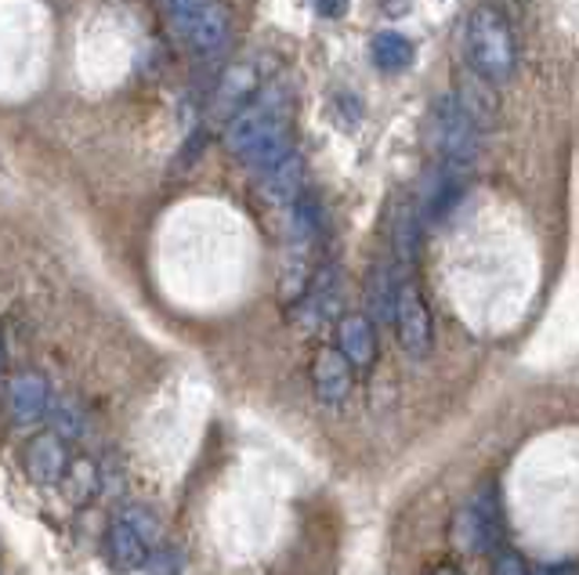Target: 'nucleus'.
Instances as JSON below:
<instances>
[{"label": "nucleus", "mask_w": 579, "mask_h": 575, "mask_svg": "<svg viewBox=\"0 0 579 575\" xmlns=\"http://www.w3.org/2000/svg\"><path fill=\"white\" fill-rule=\"evenodd\" d=\"M464 55L467 65L489 84H504L515 76L518 47L515 33H510L507 19L496 8H475V15L467 19L464 30Z\"/></svg>", "instance_id": "1"}, {"label": "nucleus", "mask_w": 579, "mask_h": 575, "mask_svg": "<svg viewBox=\"0 0 579 575\" xmlns=\"http://www.w3.org/2000/svg\"><path fill=\"white\" fill-rule=\"evenodd\" d=\"M478 124L460 109V102L450 98H439L434 109L428 116V141L431 149L439 152V160L453 171H464V167L475 163L478 156Z\"/></svg>", "instance_id": "2"}, {"label": "nucleus", "mask_w": 579, "mask_h": 575, "mask_svg": "<svg viewBox=\"0 0 579 575\" xmlns=\"http://www.w3.org/2000/svg\"><path fill=\"white\" fill-rule=\"evenodd\" d=\"M453 540L464 554H493L504 546V500H499L496 481H485L471 503L453 521Z\"/></svg>", "instance_id": "3"}, {"label": "nucleus", "mask_w": 579, "mask_h": 575, "mask_svg": "<svg viewBox=\"0 0 579 575\" xmlns=\"http://www.w3.org/2000/svg\"><path fill=\"white\" fill-rule=\"evenodd\" d=\"M280 130H290V120H286V113L275 106V102H250L246 109H240L225 124V135H221V141H225V149L232 156L246 160V156L254 152L261 141H269L272 135H280Z\"/></svg>", "instance_id": "4"}, {"label": "nucleus", "mask_w": 579, "mask_h": 575, "mask_svg": "<svg viewBox=\"0 0 579 575\" xmlns=\"http://www.w3.org/2000/svg\"><path fill=\"white\" fill-rule=\"evenodd\" d=\"M394 326H399V344L406 348V355L424 359L434 344V326L424 294L417 290L413 279H402L399 300H394Z\"/></svg>", "instance_id": "5"}, {"label": "nucleus", "mask_w": 579, "mask_h": 575, "mask_svg": "<svg viewBox=\"0 0 579 575\" xmlns=\"http://www.w3.org/2000/svg\"><path fill=\"white\" fill-rule=\"evenodd\" d=\"M175 30L186 36V41L196 47V51H203V55H210V51H221L229 44V30H232V22H229V11L225 4H218V0H203L200 8H192L189 15H181L175 22Z\"/></svg>", "instance_id": "6"}, {"label": "nucleus", "mask_w": 579, "mask_h": 575, "mask_svg": "<svg viewBox=\"0 0 579 575\" xmlns=\"http://www.w3.org/2000/svg\"><path fill=\"white\" fill-rule=\"evenodd\" d=\"M70 449H65V438L55 430H44V435H33L22 449V467L30 481L36 486H59L65 467H70Z\"/></svg>", "instance_id": "7"}, {"label": "nucleus", "mask_w": 579, "mask_h": 575, "mask_svg": "<svg viewBox=\"0 0 579 575\" xmlns=\"http://www.w3.org/2000/svg\"><path fill=\"white\" fill-rule=\"evenodd\" d=\"M51 409V384L44 373L22 370L8 381V413L15 424H36Z\"/></svg>", "instance_id": "8"}, {"label": "nucleus", "mask_w": 579, "mask_h": 575, "mask_svg": "<svg viewBox=\"0 0 579 575\" xmlns=\"http://www.w3.org/2000/svg\"><path fill=\"white\" fill-rule=\"evenodd\" d=\"M351 384H355V365L345 359L340 348H323L319 355L312 362V387H315V398L323 405H340L351 395Z\"/></svg>", "instance_id": "9"}, {"label": "nucleus", "mask_w": 579, "mask_h": 575, "mask_svg": "<svg viewBox=\"0 0 579 575\" xmlns=\"http://www.w3.org/2000/svg\"><path fill=\"white\" fill-rule=\"evenodd\" d=\"M337 348L355 370H370L377 359V322L362 311H348L337 322Z\"/></svg>", "instance_id": "10"}, {"label": "nucleus", "mask_w": 579, "mask_h": 575, "mask_svg": "<svg viewBox=\"0 0 579 575\" xmlns=\"http://www.w3.org/2000/svg\"><path fill=\"white\" fill-rule=\"evenodd\" d=\"M257 95V70L250 62H235L225 70V76L218 81V90H214V113L218 116H232L246 109L250 102Z\"/></svg>", "instance_id": "11"}, {"label": "nucleus", "mask_w": 579, "mask_h": 575, "mask_svg": "<svg viewBox=\"0 0 579 575\" xmlns=\"http://www.w3.org/2000/svg\"><path fill=\"white\" fill-rule=\"evenodd\" d=\"M102 551L116 572H138L145 565V554H149V543H145L124 518H113L109 529H105Z\"/></svg>", "instance_id": "12"}, {"label": "nucleus", "mask_w": 579, "mask_h": 575, "mask_svg": "<svg viewBox=\"0 0 579 575\" xmlns=\"http://www.w3.org/2000/svg\"><path fill=\"white\" fill-rule=\"evenodd\" d=\"M269 200L275 203H294L301 192H305V160L297 152L283 156L280 163H272L265 171V181H261Z\"/></svg>", "instance_id": "13"}, {"label": "nucleus", "mask_w": 579, "mask_h": 575, "mask_svg": "<svg viewBox=\"0 0 579 575\" xmlns=\"http://www.w3.org/2000/svg\"><path fill=\"white\" fill-rule=\"evenodd\" d=\"M59 489L73 507L95 503V496L102 492V467L95 460H87V456H76V460H70V467H65Z\"/></svg>", "instance_id": "14"}, {"label": "nucleus", "mask_w": 579, "mask_h": 575, "mask_svg": "<svg viewBox=\"0 0 579 575\" xmlns=\"http://www.w3.org/2000/svg\"><path fill=\"white\" fill-rule=\"evenodd\" d=\"M453 98L460 102V109H464V113L471 116V120L478 124V130L489 127V124L496 120V95H493V84L485 81V76H478L475 70L464 73V81H460V87H456Z\"/></svg>", "instance_id": "15"}, {"label": "nucleus", "mask_w": 579, "mask_h": 575, "mask_svg": "<svg viewBox=\"0 0 579 575\" xmlns=\"http://www.w3.org/2000/svg\"><path fill=\"white\" fill-rule=\"evenodd\" d=\"M399 286H402V279H394V265L380 260V265L373 268V276H370V290H366V297H370V319L373 322H394Z\"/></svg>", "instance_id": "16"}, {"label": "nucleus", "mask_w": 579, "mask_h": 575, "mask_svg": "<svg viewBox=\"0 0 579 575\" xmlns=\"http://www.w3.org/2000/svg\"><path fill=\"white\" fill-rule=\"evenodd\" d=\"M370 58L380 73H402V70H410L413 65V44H410V36H402V33H394V30H385V33H377L373 36V44H370Z\"/></svg>", "instance_id": "17"}, {"label": "nucleus", "mask_w": 579, "mask_h": 575, "mask_svg": "<svg viewBox=\"0 0 579 575\" xmlns=\"http://www.w3.org/2000/svg\"><path fill=\"white\" fill-rule=\"evenodd\" d=\"M391 246H394V260H399L402 268H410L417 257V246H420V221L413 214V206H399V211H394Z\"/></svg>", "instance_id": "18"}, {"label": "nucleus", "mask_w": 579, "mask_h": 575, "mask_svg": "<svg viewBox=\"0 0 579 575\" xmlns=\"http://www.w3.org/2000/svg\"><path fill=\"white\" fill-rule=\"evenodd\" d=\"M51 416V424H55V435H62L65 441H73V438H81L84 435V413H81V405H73V402H59V405H51L48 409Z\"/></svg>", "instance_id": "19"}, {"label": "nucleus", "mask_w": 579, "mask_h": 575, "mask_svg": "<svg viewBox=\"0 0 579 575\" xmlns=\"http://www.w3.org/2000/svg\"><path fill=\"white\" fill-rule=\"evenodd\" d=\"M120 518L127 521V525L130 529H135L138 535H141V540L145 543H149V546H156V543H160L164 540V529H160V518H156L152 511H149V507H141V503H135V507H124V511H120Z\"/></svg>", "instance_id": "20"}, {"label": "nucleus", "mask_w": 579, "mask_h": 575, "mask_svg": "<svg viewBox=\"0 0 579 575\" xmlns=\"http://www.w3.org/2000/svg\"><path fill=\"white\" fill-rule=\"evenodd\" d=\"M181 551L178 546H170V543H156L149 554H145V565L141 572L145 575H181Z\"/></svg>", "instance_id": "21"}, {"label": "nucleus", "mask_w": 579, "mask_h": 575, "mask_svg": "<svg viewBox=\"0 0 579 575\" xmlns=\"http://www.w3.org/2000/svg\"><path fill=\"white\" fill-rule=\"evenodd\" d=\"M493 575H529V565H525V557L518 551H510V546H496Z\"/></svg>", "instance_id": "22"}, {"label": "nucleus", "mask_w": 579, "mask_h": 575, "mask_svg": "<svg viewBox=\"0 0 579 575\" xmlns=\"http://www.w3.org/2000/svg\"><path fill=\"white\" fill-rule=\"evenodd\" d=\"M315 11H319L323 19H340L345 15V0H312Z\"/></svg>", "instance_id": "23"}, {"label": "nucleus", "mask_w": 579, "mask_h": 575, "mask_svg": "<svg viewBox=\"0 0 579 575\" xmlns=\"http://www.w3.org/2000/svg\"><path fill=\"white\" fill-rule=\"evenodd\" d=\"M431 575H464V572L453 568V565H439V568H431Z\"/></svg>", "instance_id": "24"}, {"label": "nucleus", "mask_w": 579, "mask_h": 575, "mask_svg": "<svg viewBox=\"0 0 579 575\" xmlns=\"http://www.w3.org/2000/svg\"><path fill=\"white\" fill-rule=\"evenodd\" d=\"M0 373H4V341H0Z\"/></svg>", "instance_id": "25"}, {"label": "nucleus", "mask_w": 579, "mask_h": 575, "mask_svg": "<svg viewBox=\"0 0 579 575\" xmlns=\"http://www.w3.org/2000/svg\"><path fill=\"white\" fill-rule=\"evenodd\" d=\"M539 575H544V572H539Z\"/></svg>", "instance_id": "26"}]
</instances>
